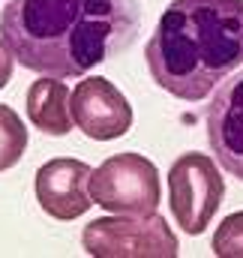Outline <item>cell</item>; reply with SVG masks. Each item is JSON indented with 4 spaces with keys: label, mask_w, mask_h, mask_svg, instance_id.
Instances as JSON below:
<instances>
[{
    "label": "cell",
    "mask_w": 243,
    "mask_h": 258,
    "mask_svg": "<svg viewBox=\"0 0 243 258\" xmlns=\"http://www.w3.org/2000/svg\"><path fill=\"white\" fill-rule=\"evenodd\" d=\"M144 57L165 93L183 102L210 96L243 66V0H171Z\"/></svg>",
    "instance_id": "7a4b0ae2"
},
{
    "label": "cell",
    "mask_w": 243,
    "mask_h": 258,
    "mask_svg": "<svg viewBox=\"0 0 243 258\" xmlns=\"http://www.w3.org/2000/svg\"><path fill=\"white\" fill-rule=\"evenodd\" d=\"M69 114L75 129L93 141H114L132 129V105L105 75H87L69 93Z\"/></svg>",
    "instance_id": "8992f818"
},
{
    "label": "cell",
    "mask_w": 243,
    "mask_h": 258,
    "mask_svg": "<svg viewBox=\"0 0 243 258\" xmlns=\"http://www.w3.org/2000/svg\"><path fill=\"white\" fill-rule=\"evenodd\" d=\"M81 246L93 258H177L180 243L159 216H99L84 225Z\"/></svg>",
    "instance_id": "3957f363"
},
{
    "label": "cell",
    "mask_w": 243,
    "mask_h": 258,
    "mask_svg": "<svg viewBox=\"0 0 243 258\" xmlns=\"http://www.w3.org/2000/svg\"><path fill=\"white\" fill-rule=\"evenodd\" d=\"M12 69H15V54H12L9 45L0 39V90L12 81Z\"/></svg>",
    "instance_id": "7c38bea8"
},
{
    "label": "cell",
    "mask_w": 243,
    "mask_h": 258,
    "mask_svg": "<svg viewBox=\"0 0 243 258\" xmlns=\"http://www.w3.org/2000/svg\"><path fill=\"white\" fill-rule=\"evenodd\" d=\"M24 153H27V126H24V120L9 105H0V171L15 168Z\"/></svg>",
    "instance_id": "30bf717a"
},
{
    "label": "cell",
    "mask_w": 243,
    "mask_h": 258,
    "mask_svg": "<svg viewBox=\"0 0 243 258\" xmlns=\"http://www.w3.org/2000/svg\"><path fill=\"white\" fill-rule=\"evenodd\" d=\"M159 195V171L141 153H114L90 174V198L108 213L150 216Z\"/></svg>",
    "instance_id": "277c9868"
},
{
    "label": "cell",
    "mask_w": 243,
    "mask_h": 258,
    "mask_svg": "<svg viewBox=\"0 0 243 258\" xmlns=\"http://www.w3.org/2000/svg\"><path fill=\"white\" fill-rule=\"evenodd\" d=\"M90 174H93V168L81 159L57 156V159L45 162L33 180L39 207L51 219H60V222H72V219L84 216L93 204Z\"/></svg>",
    "instance_id": "ba28073f"
},
{
    "label": "cell",
    "mask_w": 243,
    "mask_h": 258,
    "mask_svg": "<svg viewBox=\"0 0 243 258\" xmlns=\"http://www.w3.org/2000/svg\"><path fill=\"white\" fill-rule=\"evenodd\" d=\"M207 144L216 162L243 183V69L228 75L204 111Z\"/></svg>",
    "instance_id": "52a82bcc"
},
{
    "label": "cell",
    "mask_w": 243,
    "mask_h": 258,
    "mask_svg": "<svg viewBox=\"0 0 243 258\" xmlns=\"http://www.w3.org/2000/svg\"><path fill=\"white\" fill-rule=\"evenodd\" d=\"M216 258H243V210L225 216L210 243Z\"/></svg>",
    "instance_id": "8fae6325"
},
{
    "label": "cell",
    "mask_w": 243,
    "mask_h": 258,
    "mask_svg": "<svg viewBox=\"0 0 243 258\" xmlns=\"http://www.w3.org/2000/svg\"><path fill=\"white\" fill-rule=\"evenodd\" d=\"M69 87L63 84L60 78H51V75H42L36 78L30 87H27V120L39 132L45 135H66L72 123V114H69Z\"/></svg>",
    "instance_id": "9c48e42d"
},
{
    "label": "cell",
    "mask_w": 243,
    "mask_h": 258,
    "mask_svg": "<svg viewBox=\"0 0 243 258\" xmlns=\"http://www.w3.org/2000/svg\"><path fill=\"white\" fill-rule=\"evenodd\" d=\"M138 27V0H9L0 15L15 60L51 78H81L129 51Z\"/></svg>",
    "instance_id": "6da1fadb"
},
{
    "label": "cell",
    "mask_w": 243,
    "mask_h": 258,
    "mask_svg": "<svg viewBox=\"0 0 243 258\" xmlns=\"http://www.w3.org/2000/svg\"><path fill=\"white\" fill-rule=\"evenodd\" d=\"M225 198V180L216 159L204 153H180L168 168L171 216L186 234H204Z\"/></svg>",
    "instance_id": "5b68a950"
}]
</instances>
